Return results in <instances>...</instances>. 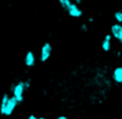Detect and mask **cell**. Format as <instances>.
<instances>
[{"mask_svg": "<svg viewBox=\"0 0 122 119\" xmlns=\"http://www.w3.org/2000/svg\"><path fill=\"white\" fill-rule=\"evenodd\" d=\"M66 12L71 16V17H73V18H80L81 16H83V10L79 7V5H77L76 3H72V5L66 10Z\"/></svg>", "mask_w": 122, "mask_h": 119, "instance_id": "5", "label": "cell"}, {"mask_svg": "<svg viewBox=\"0 0 122 119\" xmlns=\"http://www.w3.org/2000/svg\"><path fill=\"white\" fill-rule=\"evenodd\" d=\"M110 34L116 41L122 43V24H120V23L112 24L110 27Z\"/></svg>", "mask_w": 122, "mask_h": 119, "instance_id": "4", "label": "cell"}, {"mask_svg": "<svg viewBox=\"0 0 122 119\" xmlns=\"http://www.w3.org/2000/svg\"><path fill=\"white\" fill-rule=\"evenodd\" d=\"M24 64H25L26 68H32V66H35V64H36V57H35V53H34L32 51L26 52L25 58H24Z\"/></svg>", "mask_w": 122, "mask_h": 119, "instance_id": "6", "label": "cell"}, {"mask_svg": "<svg viewBox=\"0 0 122 119\" xmlns=\"http://www.w3.org/2000/svg\"><path fill=\"white\" fill-rule=\"evenodd\" d=\"M114 19L116 21V23L122 24V11H121V10L114 12Z\"/></svg>", "mask_w": 122, "mask_h": 119, "instance_id": "9", "label": "cell"}, {"mask_svg": "<svg viewBox=\"0 0 122 119\" xmlns=\"http://www.w3.org/2000/svg\"><path fill=\"white\" fill-rule=\"evenodd\" d=\"M56 119H68V118H67L66 115H64V114H61V115H57Z\"/></svg>", "mask_w": 122, "mask_h": 119, "instance_id": "12", "label": "cell"}, {"mask_svg": "<svg viewBox=\"0 0 122 119\" xmlns=\"http://www.w3.org/2000/svg\"><path fill=\"white\" fill-rule=\"evenodd\" d=\"M26 119H38V117H36V115H34V114H30Z\"/></svg>", "mask_w": 122, "mask_h": 119, "instance_id": "13", "label": "cell"}, {"mask_svg": "<svg viewBox=\"0 0 122 119\" xmlns=\"http://www.w3.org/2000/svg\"><path fill=\"white\" fill-rule=\"evenodd\" d=\"M80 28H81L83 31H87V30H89V29H87V24H85V23H83V24L80 25Z\"/></svg>", "mask_w": 122, "mask_h": 119, "instance_id": "11", "label": "cell"}, {"mask_svg": "<svg viewBox=\"0 0 122 119\" xmlns=\"http://www.w3.org/2000/svg\"><path fill=\"white\" fill-rule=\"evenodd\" d=\"M18 103H19V102L16 100V97L10 96V97H9V100H7V102H6V105H5V107H4V109H3L1 112H0V114L6 115V117L11 115V114L15 112V109L17 108Z\"/></svg>", "mask_w": 122, "mask_h": 119, "instance_id": "2", "label": "cell"}, {"mask_svg": "<svg viewBox=\"0 0 122 119\" xmlns=\"http://www.w3.org/2000/svg\"><path fill=\"white\" fill-rule=\"evenodd\" d=\"M24 84H25V88H26V90H28V89L30 88V85H31V81L28 78V79H25V81H24Z\"/></svg>", "mask_w": 122, "mask_h": 119, "instance_id": "10", "label": "cell"}, {"mask_svg": "<svg viewBox=\"0 0 122 119\" xmlns=\"http://www.w3.org/2000/svg\"><path fill=\"white\" fill-rule=\"evenodd\" d=\"M72 1H73V3H76L77 5H80V4L83 3V0H72Z\"/></svg>", "mask_w": 122, "mask_h": 119, "instance_id": "14", "label": "cell"}, {"mask_svg": "<svg viewBox=\"0 0 122 119\" xmlns=\"http://www.w3.org/2000/svg\"><path fill=\"white\" fill-rule=\"evenodd\" d=\"M26 88L24 84V81H18L17 83L11 85V91H12V96L16 97V100L20 103L24 101V93H25Z\"/></svg>", "mask_w": 122, "mask_h": 119, "instance_id": "1", "label": "cell"}, {"mask_svg": "<svg viewBox=\"0 0 122 119\" xmlns=\"http://www.w3.org/2000/svg\"><path fill=\"white\" fill-rule=\"evenodd\" d=\"M51 53H53V47H51V45H50L49 42H44V43L42 45V47H41L40 60H41L42 63H46L48 59L50 58Z\"/></svg>", "mask_w": 122, "mask_h": 119, "instance_id": "3", "label": "cell"}, {"mask_svg": "<svg viewBox=\"0 0 122 119\" xmlns=\"http://www.w3.org/2000/svg\"><path fill=\"white\" fill-rule=\"evenodd\" d=\"M111 45H112V36H111V34H107L102 40V45H101L102 49L104 52H109L111 49Z\"/></svg>", "mask_w": 122, "mask_h": 119, "instance_id": "7", "label": "cell"}, {"mask_svg": "<svg viewBox=\"0 0 122 119\" xmlns=\"http://www.w3.org/2000/svg\"><path fill=\"white\" fill-rule=\"evenodd\" d=\"M112 81L116 84H122V66H117L112 70Z\"/></svg>", "mask_w": 122, "mask_h": 119, "instance_id": "8", "label": "cell"}, {"mask_svg": "<svg viewBox=\"0 0 122 119\" xmlns=\"http://www.w3.org/2000/svg\"><path fill=\"white\" fill-rule=\"evenodd\" d=\"M38 119H47L46 117H38Z\"/></svg>", "mask_w": 122, "mask_h": 119, "instance_id": "15", "label": "cell"}]
</instances>
